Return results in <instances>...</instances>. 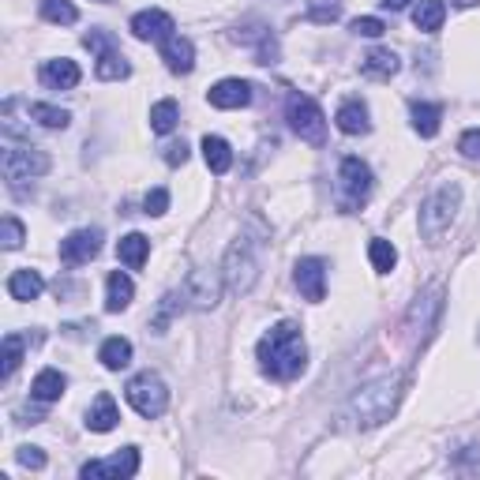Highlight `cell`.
I'll return each instance as SVG.
<instances>
[{"instance_id":"1","label":"cell","mask_w":480,"mask_h":480,"mask_svg":"<svg viewBox=\"0 0 480 480\" xmlns=\"http://www.w3.org/2000/svg\"><path fill=\"white\" fill-rule=\"evenodd\" d=\"M256 357H259L263 375H270V380H278V383L297 380V375L308 368V345H304L301 323H293V319L275 323L259 338Z\"/></svg>"},{"instance_id":"2","label":"cell","mask_w":480,"mask_h":480,"mask_svg":"<svg viewBox=\"0 0 480 480\" xmlns=\"http://www.w3.org/2000/svg\"><path fill=\"white\" fill-rule=\"evenodd\" d=\"M398 402H402V375H383V380L364 383L349 398V421H353V428H361V432L380 428L394 416Z\"/></svg>"},{"instance_id":"3","label":"cell","mask_w":480,"mask_h":480,"mask_svg":"<svg viewBox=\"0 0 480 480\" xmlns=\"http://www.w3.org/2000/svg\"><path fill=\"white\" fill-rule=\"evenodd\" d=\"M259 252H263V233L259 237L240 233L233 244H229L225 263H222V278L237 297L252 293V285L259 278Z\"/></svg>"},{"instance_id":"4","label":"cell","mask_w":480,"mask_h":480,"mask_svg":"<svg viewBox=\"0 0 480 480\" xmlns=\"http://www.w3.org/2000/svg\"><path fill=\"white\" fill-rule=\"evenodd\" d=\"M458 206H462V184H458V180H443L421 203V233H424V240H440L447 233L454 214H458Z\"/></svg>"},{"instance_id":"5","label":"cell","mask_w":480,"mask_h":480,"mask_svg":"<svg viewBox=\"0 0 480 480\" xmlns=\"http://www.w3.org/2000/svg\"><path fill=\"white\" fill-rule=\"evenodd\" d=\"M285 120H289V128H293L304 143H311V147H323L327 143V117L319 109V101L316 98H308V94H289L285 101Z\"/></svg>"},{"instance_id":"6","label":"cell","mask_w":480,"mask_h":480,"mask_svg":"<svg viewBox=\"0 0 480 480\" xmlns=\"http://www.w3.org/2000/svg\"><path fill=\"white\" fill-rule=\"evenodd\" d=\"M371 188H375V177H371V170H368V161L353 158V154L342 158V165H338V206H342L345 214L368 203Z\"/></svg>"},{"instance_id":"7","label":"cell","mask_w":480,"mask_h":480,"mask_svg":"<svg viewBox=\"0 0 480 480\" xmlns=\"http://www.w3.org/2000/svg\"><path fill=\"white\" fill-rule=\"evenodd\" d=\"M124 394H128V406L139 416H147V421H154V416H161L170 409V387H165V380L154 371H139Z\"/></svg>"},{"instance_id":"8","label":"cell","mask_w":480,"mask_h":480,"mask_svg":"<svg viewBox=\"0 0 480 480\" xmlns=\"http://www.w3.org/2000/svg\"><path fill=\"white\" fill-rule=\"evenodd\" d=\"M49 154L38 151V147H8L4 151V161H0V170H4V180L12 192H19V184L23 180H34V177H46L49 173Z\"/></svg>"},{"instance_id":"9","label":"cell","mask_w":480,"mask_h":480,"mask_svg":"<svg viewBox=\"0 0 480 480\" xmlns=\"http://www.w3.org/2000/svg\"><path fill=\"white\" fill-rule=\"evenodd\" d=\"M222 275L214 266H196L192 275H188V282H184V297H188V304H192L196 311H214L218 308V301H222Z\"/></svg>"},{"instance_id":"10","label":"cell","mask_w":480,"mask_h":480,"mask_svg":"<svg viewBox=\"0 0 480 480\" xmlns=\"http://www.w3.org/2000/svg\"><path fill=\"white\" fill-rule=\"evenodd\" d=\"M139 473V450L135 447H124L109 458H98V462H87L79 469L83 480H128Z\"/></svg>"},{"instance_id":"11","label":"cell","mask_w":480,"mask_h":480,"mask_svg":"<svg viewBox=\"0 0 480 480\" xmlns=\"http://www.w3.org/2000/svg\"><path fill=\"white\" fill-rule=\"evenodd\" d=\"M440 311H443V289L435 285V289H428V293L416 297L413 308H409V316H406L409 338H428V334L435 330V319H440Z\"/></svg>"},{"instance_id":"12","label":"cell","mask_w":480,"mask_h":480,"mask_svg":"<svg viewBox=\"0 0 480 480\" xmlns=\"http://www.w3.org/2000/svg\"><path fill=\"white\" fill-rule=\"evenodd\" d=\"M101 252V229H75L60 240V263L65 266H83Z\"/></svg>"},{"instance_id":"13","label":"cell","mask_w":480,"mask_h":480,"mask_svg":"<svg viewBox=\"0 0 480 480\" xmlns=\"http://www.w3.org/2000/svg\"><path fill=\"white\" fill-rule=\"evenodd\" d=\"M293 282L301 289V297L311 301V304H319L327 297V263L316 259V256H308V259H297L293 266Z\"/></svg>"},{"instance_id":"14","label":"cell","mask_w":480,"mask_h":480,"mask_svg":"<svg viewBox=\"0 0 480 480\" xmlns=\"http://www.w3.org/2000/svg\"><path fill=\"white\" fill-rule=\"evenodd\" d=\"M128 31H132L139 41H165V38H173L177 23H173V15H170V12H161V8H147V12L132 15Z\"/></svg>"},{"instance_id":"15","label":"cell","mask_w":480,"mask_h":480,"mask_svg":"<svg viewBox=\"0 0 480 480\" xmlns=\"http://www.w3.org/2000/svg\"><path fill=\"white\" fill-rule=\"evenodd\" d=\"M206 101H211L214 109H244V106H252V83L248 79H222L206 91Z\"/></svg>"},{"instance_id":"16","label":"cell","mask_w":480,"mask_h":480,"mask_svg":"<svg viewBox=\"0 0 480 480\" xmlns=\"http://www.w3.org/2000/svg\"><path fill=\"white\" fill-rule=\"evenodd\" d=\"M38 79H41V87H49V91H72V87H79L83 72H79L75 60L57 57V60H46V65H41Z\"/></svg>"},{"instance_id":"17","label":"cell","mask_w":480,"mask_h":480,"mask_svg":"<svg viewBox=\"0 0 480 480\" xmlns=\"http://www.w3.org/2000/svg\"><path fill=\"white\" fill-rule=\"evenodd\" d=\"M161 60H165V68H170L173 75H188L196 68V46H192V38H165L161 41Z\"/></svg>"},{"instance_id":"18","label":"cell","mask_w":480,"mask_h":480,"mask_svg":"<svg viewBox=\"0 0 480 480\" xmlns=\"http://www.w3.org/2000/svg\"><path fill=\"white\" fill-rule=\"evenodd\" d=\"M334 120H338V128L345 135H368L371 132V117H368V106L361 98H349L338 106V113H334Z\"/></svg>"},{"instance_id":"19","label":"cell","mask_w":480,"mask_h":480,"mask_svg":"<svg viewBox=\"0 0 480 480\" xmlns=\"http://www.w3.org/2000/svg\"><path fill=\"white\" fill-rule=\"evenodd\" d=\"M41 293H46V278H41L38 270H31V266L12 270V278H8V297L12 301H38Z\"/></svg>"},{"instance_id":"20","label":"cell","mask_w":480,"mask_h":480,"mask_svg":"<svg viewBox=\"0 0 480 480\" xmlns=\"http://www.w3.org/2000/svg\"><path fill=\"white\" fill-rule=\"evenodd\" d=\"M68 390V380L60 375L57 368H41L38 375H34V383H31V398L34 402H60V394Z\"/></svg>"},{"instance_id":"21","label":"cell","mask_w":480,"mask_h":480,"mask_svg":"<svg viewBox=\"0 0 480 480\" xmlns=\"http://www.w3.org/2000/svg\"><path fill=\"white\" fill-rule=\"evenodd\" d=\"M132 301H135V282L124 275V270H113V275L106 278V311L117 316V311H124Z\"/></svg>"},{"instance_id":"22","label":"cell","mask_w":480,"mask_h":480,"mask_svg":"<svg viewBox=\"0 0 480 480\" xmlns=\"http://www.w3.org/2000/svg\"><path fill=\"white\" fill-rule=\"evenodd\" d=\"M120 424V409L113 402V394H98L87 409V428L91 432H113Z\"/></svg>"},{"instance_id":"23","label":"cell","mask_w":480,"mask_h":480,"mask_svg":"<svg viewBox=\"0 0 480 480\" xmlns=\"http://www.w3.org/2000/svg\"><path fill=\"white\" fill-rule=\"evenodd\" d=\"M398 68H402V60L394 49H371L361 57V72L368 79H390V75H398Z\"/></svg>"},{"instance_id":"24","label":"cell","mask_w":480,"mask_h":480,"mask_svg":"<svg viewBox=\"0 0 480 480\" xmlns=\"http://www.w3.org/2000/svg\"><path fill=\"white\" fill-rule=\"evenodd\" d=\"M409 120H413V132L416 135H440V120H443V109L435 106V101H413L409 106Z\"/></svg>"},{"instance_id":"25","label":"cell","mask_w":480,"mask_h":480,"mask_svg":"<svg viewBox=\"0 0 480 480\" xmlns=\"http://www.w3.org/2000/svg\"><path fill=\"white\" fill-rule=\"evenodd\" d=\"M98 361H101V368H106V371L128 368V364H132V342H128V338H120V334H113V338L101 342Z\"/></svg>"},{"instance_id":"26","label":"cell","mask_w":480,"mask_h":480,"mask_svg":"<svg viewBox=\"0 0 480 480\" xmlns=\"http://www.w3.org/2000/svg\"><path fill=\"white\" fill-rule=\"evenodd\" d=\"M203 158H206V170L218 177L233 170V147L222 135H203Z\"/></svg>"},{"instance_id":"27","label":"cell","mask_w":480,"mask_h":480,"mask_svg":"<svg viewBox=\"0 0 480 480\" xmlns=\"http://www.w3.org/2000/svg\"><path fill=\"white\" fill-rule=\"evenodd\" d=\"M147 256H151V240L143 237V233H128V237H120V244H117V259L128 266V270H139L143 263H147Z\"/></svg>"},{"instance_id":"28","label":"cell","mask_w":480,"mask_h":480,"mask_svg":"<svg viewBox=\"0 0 480 480\" xmlns=\"http://www.w3.org/2000/svg\"><path fill=\"white\" fill-rule=\"evenodd\" d=\"M443 19H447V4H443V0H421V4L413 8V27L424 31V34L440 31Z\"/></svg>"},{"instance_id":"29","label":"cell","mask_w":480,"mask_h":480,"mask_svg":"<svg viewBox=\"0 0 480 480\" xmlns=\"http://www.w3.org/2000/svg\"><path fill=\"white\" fill-rule=\"evenodd\" d=\"M27 113L34 124H41V128H49V132H65L72 124V113L60 106H49V101H34V106H27Z\"/></svg>"},{"instance_id":"30","label":"cell","mask_w":480,"mask_h":480,"mask_svg":"<svg viewBox=\"0 0 480 480\" xmlns=\"http://www.w3.org/2000/svg\"><path fill=\"white\" fill-rule=\"evenodd\" d=\"M94 75H98L101 83H120V79H128V75H132V65L124 60L120 49H113V53H101V57H98Z\"/></svg>"},{"instance_id":"31","label":"cell","mask_w":480,"mask_h":480,"mask_svg":"<svg viewBox=\"0 0 480 480\" xmlns=\"http://www.w3.org/2000/svg\"><path fill=\"white\" fill-rule=\"evenodd\" d=\"M184 301H188L184 293H165V297L158 301V311L151 316V330H154V334H165V330H170V323L180 316Z\"/></svg>"},{"instance_id":"32","label":"cell","mask_w":480,"mask_h":480,"mask_svg":"<svg viewBox=\"0 0 480 480\" xmlns=\"http://www.w3.org/2000/svg\"><path fill=\"white\" fill-rule=\"evenodd\" d=\"M177 120H180V106L173 98H165V101H158V106H151V132L170 135L177 128Z\"/></svg>"},{"instance_id":"33","label":"cell","mask_w":480,"mask_h":480,"mask_svg":"<svg viewBox=\"0 0 480 480\" xmlns=\"http://www.w3.org/2000/svg\"><path fill=\"white\" fill-rule=\"evenodd\" d=\"M41 19L46 23H57V27H72L79 19V8L72 0H41Z\"/></svg>"},{"instance_id":"34","label":"cell","mask_w":480,"mask_h":480,"mask_svg":"<svg viewBox=\"0 0 480 480\" xmlns=\"http://www.w3.org/2000/svg\"><path fill=\"white\" fill-rule=\"evenodd\" d=\"M23 353H27V338L23 334H4V364H0V375H4V380H12L15 375V368L23 364Z\"/></svg>"},{"instance_id":"35","label":"cell","mask_w":480,"mask_h":480,"mask_svg":"<svg viewBox=\"0 0 480 480\" xmlns=\"http://www.w3.org/2000/svg\"><path fill=\"white\" fill-rule=\"evenodd\" d=\"M368 259H371V266L380 270V275H390L394 263H398V248H394L390 240H383V237H375L368 244Z\"/></svg>"},{"instance_id":"36","label":"cell","mask_w":480,"mask_h":480,"mask_svg":"<svg viewBox=\"0 0 480 480\" xmlns=\"http://www.w3.org/2000/svg\"><path fill=\"white\" fill-rule=\"evenodd\" d=\"M342 15V0H308V12H304V19L308 23H334V19Z\"/></svg>"},{"instance_id":"37","label":"cell","mask_w":480,"mask_h":480,"mask_svg":"<svg viewBox=\"0 0 480 480\" xmlns=\"http://www.w3.org/2000/svg\"><path fill=\"white\" fill-rule=\"evenodd\" d=\"M349 31L357 34V38H383L387 23H383V19H375V15H364V19H353Z\"/></svg>"},{"instance_id":"38","label":"cell","mask_w":480,"mask_h":480,"mask_svg":"<svg viewBox=\"0 0 480 480\" xmlns=\"http://www.w3.org/2000/svg\"><path fill=\"white\" fill-rule=\"evenodd\" d=\"M23 240H27L23 222H19L15 214H8L4 218V248H8V252H15V248H23Z\"/></svg>"},{"instance_id":"39","label":"cell","mask_w":480,"mask_h":480,"mask_svg":"<svg viewBox=\"0 0 480 480\" xmlns=\"http://www.w3.org/2000/svg\"><path fill=\"white\" fill-rule=\"evenodd\" d=\"M83 46L94 49V53L101 57V53H113V49H117V38L106 34V31H91V34H83Z\"/></svg>"},{"instance_id":"40","label":"cell","mask_w":480,"mask_h":480,"mask_svg":"<svg viewBox=\"0 0 480 480\" xmlns=\"http://www.w3.org/2000/svg\"><path fill=\"white\" fill-rule=\"evenodd\" d=\"M15 462L27 466V469H46V454H41V447H19Z\"/></svg>"},{"instance_id":"41","label":"cell","mask_w":480,"mask_h":480,"mask_svg":"<svg viewBox=\"0 0 480 480\" xmlns=\"http://www.w3.org/2000/svg\"><path fill=\"white\" fill-rule=\"evenodd\" d=\"M143 206H147V214H154V218H161L165 211H170V192L165 188H154V192L143 199Z\"/></svg>"},{"instance_id":"42","label":"cell","mask_w":480,"mask_h":480,"mask_svg":"<svg viewBox=\"0 0 480 480\" xmlns=\"http://www.w3.org/2000/svg\"><path fill=\"white\" fill-rule=\"evenodd\" d=\"M458 151H462L469 161H480V128H469L462 139H458Z\"/></svg>"},{"instance_id":"43","label":"cell","mask_w":480,"mask_h":480,"mask_svg":"<svg viewBox=\"0 0 480 480\" xmlns=\"http://www.w3.org/2000/svg\"><path fill=\"white\" fill-rule=\"evenodd\" d=\"M165 161L170 165H184L188 161V143L180 139V143H170V147H165Z\"/></svg>"},{"instance_id":"44","label":"cell","mask_w":480,"mask_h":480,"mask_svg":"<svg viewBox=\"0 0 480 480\" xmlns=\"http://www.w3.org/2000/svg\"><path fill=\"white\" fill-rule=\"evenodd\" d=\"M383 8H390V12H402V8H409V0H383Z\"/></svg>"},{"instance_id":"45","label":"cell","mask_w":480,"mask_h":480,"mask_svg":"<svg viewBox=\"0 0 480 480\" xmlns=\"http://www.w3.org/2000/svg\"><path fill=\"white\" fill-rule=\"evenodd\" d=\"M450 4H458V8H473V4H480V0H450Z\"/></svg>"},{"instance_id":"46","label":"cell","mask_w":480,"mask_h":480,"mask_svg":"<svg viewBox=\"0 0 480 480\" xmlns=\"http://www.w3.org/2000/svg\"><path fill=\"white\" fill-rule=\"evenodd\" d=\"M98 4H109V0H98Z\"/></svg>"}]
</instances>
